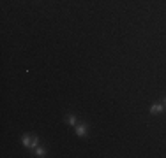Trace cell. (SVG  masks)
I'll return each instance as SVG.
<instances>
[{
    "label": "cell",
    "mask_w": 166,
    "mask_h": 158,
    "mask_svg": "<svg viewBox=\"0 0 166 158\" xmlns=\"http://www.w3.org/2000/svg\"><path fill=\"white\" fill-rule=\"evenodd\" d=\"M21 141H23V144L29 146V148H37V141H39V139H37L35 135H23Z\"/></svg>",
    "instance_id": "cell-1"
},
{
    "label": "cell",
    "mask_w": 166,
    "mask_h": 158,
    "mask_svg": "<svg viewBox=\"0 0 166 158\" xmlns=\"http://www.w3.org/2000/svg\"><path fill=\"white\" fill-rule=\"evenodd\" d=\"M150 113H152V114H159V113H163V105H161V104H154V105L150 107Z\"/></svg>",
    "instance_id": "cell-2"
},
{
    "label": "cell",
    "mask_w": 166,
    "mask_h": 158,
    "mask_svg": "<svg viewBox=\"0 0 166 158\" xmlns=\"http://www.w3.org/2000/svg\"><path fill=\"white\" fill-rule=\"evenodd\" d=\"M76 133L81 137V135H85L87 133V126L85 125H76Z\"/></svg>",
    "instance_id": "cell-3"
},
{
    "label": "cell",
    "mask_w": 166,
    "mask_h": 158,
    "mask_svg": "<svg viewBox=\"0 0 166 158\" xmlns=\"http://www.w3.org/2000/svg\"><path fill=\"white\" fill-rule=\"evenodd\" d=\"M35 153H37V157H46V151L42 148H35Z\"/></svg>",
    "instance_id": "cell-4"
},
{
    "label": "cell",
    "mask_w": 166,
    "mask_h": 158,
    "mask_svg": "<svg viewBox=\"0 0 166 158\" xmlns=\"http://www.w3.org/2000/svg\"><path fill=\"white\" fill-rule=\"evenodd\" d=\"M67 123L69 125H76V118L74 116H67Z\"/></svg>",
    "instance_id": "cell-5"
},
{
    "label": "cell",
    "mask_w": 166,
    "mask_h": 158,
    "mask_svg": "<svg viewBox=\"0 0 166 158\" xmlns=\"http://www.w3.org/2000/svg\"><path fill=\"white\" fill-rule=\"evenodd\" d=\"M165 102H166V98H165Z\"/></svg>",
    "instance_id": "cell-6"
}]
</instances>
